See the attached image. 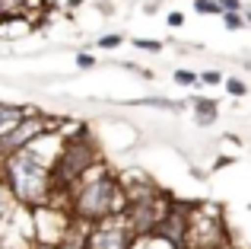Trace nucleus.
<instances>
[{"mask_svg": "<svg viewBox=\"0 0 251 249\" xmlns=\"http://www.w3.org/2000/svg\"><path fill=\"white\" fill-rule=\"evenodd\" d=\"M124 205H127V192H124L121 173L108 160L92 166L67 192V211L80 227H92L105 218H118V214H124Z\"/></svg>", "mask_w": 251, "mask_h": 249, "instance_id": "f257e3e1", "label": "nucleus"}, {"mask_svg": "<svg viewBox=\"0 0 251 249\" xmlns=\"http://www.w3.org/2000/svg\"><path fill=\"white\" fill-rule=\"evenodd\" d=\"M0 179H3V188L10 192V198L25 211L51 201V195H54L51 166L42 163L38 156H32L29 150H16V154L3 156L0 160Z\"/></svg>", "mask_w": 251, "mask_h": 249, "instance_id": "f03ea898", "label": "nucleus"}, {"mask_svg": "<svg viewBox=\"0 0 251 249\" xmlns=\"http://www.w3.org/2000/svg\"><path fill=\"white\" fill-rule=\"evenodd\" d=\"M99 163H105V150L96 137V128L86 124V122H80L76 128H67L64 131V141H61V150H57L54 163H51L54 192L67 195L92 166H99Z\"/></svg>", "mask_w": 251, "mask_h": 249, "instance_id": "7ed1b4c3", "label": "nucleus"}, {"mask_svg": "<svg viewBox=\"0 0 251 249\" xmlns=\"http://www.w3.org/2000/svg\"><path fill=\"white\" fill-rule=\"evenodd\" d=\"M232 246L226 218L220 205L210 201H194V211L188 218V233H184V249H226Z\"/></svg>", "mask_w": 251, "mask_h": 249, "instance_id": "20e7f679", "label": "nucleus"}, {"mask_svg": "<svg viewBox=\"0 0 251 249\" xmlns=\"http://www.w3.org/2000/svg\"><path fill=\"white\" fill-rule=\"evenodd\" d=\"M29 224H32V243L45 246V249H61L67 233L74 230L76 220L70 218L67 205L57 201H45V205L32 208L29 211Z\"/></svg>", "mask_w": 251, "mask_h": 249, "instance_id": "39448f33", "label": "nucleus"}, {"mask_svg": "<svg viewBox=\"0 0 251 249\" xmlns=\"http://www.w3.org/2000/svg\"><path fill=\"white\" fill-rule=\"evenodd\" d=\"M64 124H67V119H57V115H48V112H42V109L32 106L23 119H19L3 137H0V160L10 156V154H16V150H25L35 137H42L45 131L64 128Z\"/></svg>", "mask_w": 251, "mask_h": 249, "instance_id": "423d86ee", "label": "nucleus"}, {"mask_svg": "<svg viewBox=\"0 0 251 249\" xmlns=\"http://www.w3.org/2000/svg\"><path fill=\"white\" fill-rule=\"evenodd\" d=\"M134 243H137V233L130 230L124 214H118V218H105L99 224L86 227L83 249H134Z\"/></svg>", "mask_w": 251, "mask_h": 249, "instance_id": "0eeeda50", "label": "nucleus"}, {"mask_svg": "<svg viewBox=\"0 0 251 249\" xmlns=\"http://www.w3.org/2000/svg\"><path fill=\"white\" fill-rule=\"evenodd\" d=\"M188 109H191V119H194L197 128H210V124L220 122V102L210 99V96H191L188 99Z\"/></svg>", "mask_w": 251, "mask_h": 249, "instance_id": "6e6552de", "label": "nucleus"}, {"mask_svg": "<svg viewBox=\"0 0 251 249\" xmlns=\"http://www.w3.org/2000/svg\"><path fill=\"white\" fill-rule=\"evenodd\" d=\"M38 29V23L32 16H3L0 19V38L6 42H16V38H25Z\"/></svg>", "mask_w": 251, "mask_h": 249, "instance_id": "1a4fd4ad", "label": "nucleus"}, {"mask_svg": "<svg viewBox=\"0 0 251 249\" xmlns=\"http://www.w3.org/2000/svg\"><path fill=\"white\" fill-rule=\"evenodd\" d=\"M29 109H32L29 102H3V99H0V137H3L19 119H23Z\"/></svg>", "mask_w": 251, "mask_h": 249, "instance_id": "9d476101", "label": "nucleus"}, {"mask_svg": "<svg viewBox=\"0 0 251 249\" xmlns=\"http://www.w3.org/2000/svg\"><path fill=\"white\" fill-rule=\"evenodd\" d=\"M130 106H147V109H159V112H188V102H175V99H166V96H143V99H134Z\"/></svg>", "mask_w": 251, "mask_h": 249, "instance_id": "9b49d317", "label": "nucleus"}, {"mask_svg": "<svg viewBox=\"0 0 251 249\" xmlns=\"http://www.w3.org/2000/svg\"><path fill=\"white\" fill-rule=\"evenodd\" d=\"M172 83H178V87H184V90H201V77H197V70H191V67L172 70Z\"/></svg>", "mask_w": 251, "mask_h": 249, "instance_id": "f8f14e48", "label": "nucleus"}, {"mask_svg": "<svg viewBox=\"0 0 251 249\" xmlns=\"http://www.w3.org/2000/svg\"><path fill=\"white\" fill-rule=\"evenodd\" d=\"M223 90H226V96H232V99H245L248 96V83L242 80V77H235V74H226Z\"/></svg>", "mask_w": 251, "mask_h": 249, "instance_id": "ddd939ff", "label": "nucleus"}, {"mask_svg": "<svg viewBox=\"0 0 251 249\" xmlns=\"http://www.w3.org/2000/svg\"><path fill=\"white\" fill-rule=\"evenodd\" d=\"M130 45H134L137 51H143V55H162V48H166L159 38H140V35L130 38Z\"/></svg>", "mask_w": 251, "mask_h": 249, "instance_id": "4468645a", "label": "nucleus"}, {"mask_svg": "<svg viewBox=\"0 0 251 249\" xmlns=\"http://www.w3.org/2000/svg\"><path fill=\"white\" fill-rule=\"evenodd\" d=\"M127 42V38L121 35V32H105V35L96 38V48H105V51H118L121 45Z\"/></svg>", "mask_w": 251, "mask_h": 249, "instance_id": "2eb2a0df", "label": "nucleus"}, {"mask_svg": "<svg viewBox=\"0 0 251 249\" xmlns=\"http://www.w3.org/2000/svg\"><path fill=\"white\" fill-rule=\"evenodd\" d=\"M220 19H223V29H226V32H242V29H248V26H245V16H242V13H235V10H226Z\"/></svg>", "mask_w": 251, "mask_h": 249, "instance_id": "dca6fc26", "label": "nucleus"}, {"mask_svg": "<svg viewBox=\"0 0 251 249\" xmlns=\"http://www.w3.org/2000/svg\"><path fill=\"white\" fill-rule=\"evenodd\" d=\"M197 77H201V87H223V80H226V74L216 67H207V70H197Z\"/></svg>", "mask_w": 251, "mask_h": 249, "instance_id": "f3484780", "label": "nucleus"}, {"mask_svg": "<svg viewBox=\"0 0 251 249\" xmlns=\"http://www.w3.org/2000/svg\"><path fill=\"white\" fill-rule=\"evenodd\" d=\"M194 13L197 16H223V10H220L216 0H194Z\"/></svg>", "mask_w": 251, "mask_h": 249, "instance_id": "a211bd4d", "label": "nucleus"}, {"mask_svg": "<svg viewBox=\"0 0 251 249\" xmlns=\"http://www.w3.org/2000/svg\"><path fill=\"white\" fill-rule=\"evenodd\" d=\"M74 64H76V70H96L99 67V58L89 55V51H76V55H74Z\"/></svg>", "mask_w": 251, "mask_h": 249, "instance_id": "6ab92c4d", "label": "nucleus"}, {"mask_svg": "<svg viewBox=\"0 0 251 249\" xmlns=\"http://www.w3.org/2000/svg\"><path fill=\"white\" fill-rule=\"evenodd\" d=\"M166 26H169V29H181V26H184V13L181 10H169Z\"/></svg>", "mask_w": 251, "mask_h": 249, "instance_id": "aec40b11", "label": "nucleus"}, {"mask_svg": "<svg viewBox=\"0 0 251 249\" xmlns=\"http://www.w3.org/2000/svg\"><path fill=\"white\" fill-rule=\"evenodd\" d=\"M235 163V156H229V154H220L213 160V166H210V173H220V169H226V166H232Z\"/></svg>", "mask_w": 251, "mask_h": 249, "instance_id": "412c9836", "label": "nucleus"}, {"mask_svg": "<svg viewBox=\"0 0 251 249\" xmlns=\"http://www.w3.org/2000/svg\"><path fill=\"white\" fill-rule=\"evenodd\" d=\"M216 3H220V10H223V13H226V10H235V13H242V6H245L242 0H216Z\"/></svg>", "mask_w": 251, "mask_h": 249, "instance_id": "4be33fe9", "label": "nucleus"}, {"mask_svg": "<svg viewBox=\"0 0 251 249\" xmlns=\"http://www.w3.org/2000/svg\"><path fill=\"white\" fill-rule=\"evenodd\" d=\"M159 10V0H150V3H143V13H156Z\"/></svg>", "mask_w": 251, "mask_h": 249, "instance_id": "5701e85b", "label": "nucleus"}, {"mask_svg": "<svg viewBox=\"0 0 251 249\" xmlns=\"http://www.w3.org/2000/svg\"><path fill=\"white\" fill-rule=\"evenodd\" d=\"M242 16H245V26L251 29V6H242Z\"/></svg>", "mask_w": 251, "mask_h": 249, "instance_id": "b1692460", "label": "nucleus"}, {"mask_svg": "<svg viewBox=\"0 0 251 249\" xmlns=\"http://www.w3.org/2000/svg\"><path fill=\"white\" fill-rule=\"evenodd\" d=\"M83 3H86V0H67V13L76 10V6H83Z\"/></svg>", "mask_w": 251, "mask_h": 249, "instance_id": "393cba45", "label": "nucleus"}, {"mask_svg": "<svg viewBox=\"0 0 251 249\" xmlns=\"http://www.w3.org/2000/svg\"><path fill=\"white\" fill-rule=\"evenodd\" d=\"M29 249H45V246H35V243H32V246H29Z\"/></svg>", "mask_w": 251, "mask_h": 249, "instance_id": "a878e982", "label": "nucleus"}, {"mask_svg": "<svg viewBox=\"0 0 251 249\" xmlns=\"http://www.w3.org/2000/svg\"><path fill=\"white\" fill-rule=\"evenodd\" d=\"M248 214H251V201H248Z\"/></svg>", "mask_w": 251, "mask_h": 249, "instance_id": "bb28decb", "label": "nucleus"}, {"mask_svg": "<svg viewBox=\"0 0 251 249\" xmlns=\"http://www.w3.org/2000/svg\"><path fill=\"white\" fill-rule=\"evenodd\" d=\"M248 67H251V64H248Z\"/></svg>", "mask_w": 251, "mask_h": 249, "instance_id": "cd10ccee", "label": "nucleus"}, {"mask_svg": "<svg viewBox=\"0 0 251 249\" xmlns=\"http://www.w3.org/2000/svg\"><path fill=\"white\" fill-rule=\"evenodd\" d=\"M0 19H3V16H0Z\"/></svg>", "mask_w": 251, "mask_h": 249, "instance_id": "c85d7f7f", "label": "nucleus"}]
</instances>
